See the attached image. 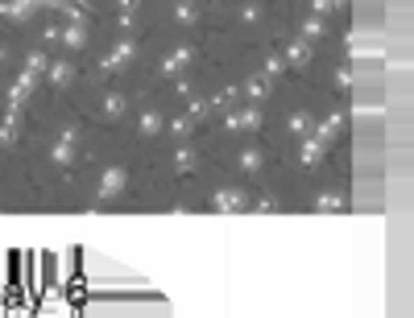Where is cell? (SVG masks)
<instances>
[{
	"mask_svg": "<svg viewBox=\"0 0 414 318\" xmlns=\"http://www.w3.org/2000/svg\"><path fill=\"white\" fill-rule=\"evenodd\" d=\"M62 4H88V0H46V8H62Z\"/></svg>",
	"mask_w": 414,
	"mask_h": 318,
	"instance_id": "cell-33",
	"label": "cell"
},
{
	"mask_svg": "<svg viewBox=\"0 0 414 318\" xmlns=\"http://www.w3.org/2000/svg\"><path fill=\"white\" fill-rule=\"evenodd\" d=\"M116 8H120V21L129 25V21H133V13L141 8V0H116Z\"/></svg>",
	"mask_w": 414,
	"mask_h": 318,
	"instance_id": "cell-26",
	"label": "cell"
},
{
	"mask_svg": "<svg viewBox=\"0 0 414 318\" xmlns=\"http://www.w3.org/2000/svg\"><path fill=\"white\" fill-rule=\"evenodd\" d=\"M133 54H137V45L129 42V38H125V42H116L108 54H104V62H99V75H116V71H125V66L133 62Z\"/></svg>",
	"mask_w": 414,
	"mask_h": 318,
	"instance_id": "cell-5",
	"label": "cell"
},
{
	"mask_svg": "<svg viewBox=\"0 0 414 318\" xmlns=\"http://www.w3.org/2000/svg\"><path fill=\"white\" fill-rule=\"evenodd\" d=\"M170 166H174V174H179V178H186V174L195 170V149H191L186 140H179V149H174V161H170Z\"/></svg>",
	"mask_w": 414,
	"mask_h": 318,
	"instance_id": "cell-14",
	"label": "cell"
},
{
	"mask_svg": "<svg viewBox=\"0 0 414 318\" xmlns=\"http://www.w3.org/2000/svg\"><path fill=\"white\" fill-rule=\"evenodd\" d=\"M34 87H38V75H29V71H21V75H17V83L8 87V112H17V116H21V108L29 103V95H34Z\"/></svg>",
	"mask_w": 414,
	"mask_h": 318,
	"instance_id": "cell-6",
	"label": "cell"
},
{
	"mask_svg": "<svg viewBox=\"0 0 414 318\" xmlns=\"http://www.w3.org/2000/svg\"><path fill=\"white\" fill-rule=\"evenodd\" d=\"M253 207H257V211H274V207H277V198H274V194H261V198H257Z\"/></svg>",
	"mask_w": 414,
	"mask_h": 318,
	"instance_id": "cell-32",
	"label": "cell"
},
{
	"mask_svg": "<svg viewBox=\"0 0 414 318\" xmlns=\"http://www.w3.org/2000/svg\"><path fill=\"white\" fill-rule=\"evenodd\" d=\"M42 4H46V0H0V17L13 21V25H21V21H29Z\"/></svg>",
	"mask_w": 414,
	"mask_h": 318,
	"instance_id": "cell-7",
	"label": "cell"
},
{
	"mask_svg": "<svg viewBox=\"0 0 414 318\" xmlns=\"http://www.w3.org/2000/svg\"><path fill=\"white\" fill-rule=\"evenodd\" d=\"M220 124H224V133H240V112H232V108H228Z\"/></svg>",
	"mask_w": 414,
	"mask_h": 318,
	"instance_id": "cell-29",
	"label": "cell"
},
{
	"mask_svg": "<svg viewBox=\"0 0 414 318\" xmlns=\"http://www.w3.org/2000/svg\"><path fill=\"white\" fill-rule=\"evenodd\" d=\"M75 157H79V129H62V133L54 136V145H50V161L58 166V170H71L75 166Z\"/></svg>",
	"mask_w": 414,
	"mask_h": 318,
	"instance_id": "cell-1",
	"label": "cell"
},
{
	"mask_svg": "<svg viewBox=\"0 0 414 318\" xmlns=\"http://www.w3.org/2000/svg\"><path fill=\"white\" fill-rule=\"evenodd\" d=\"M298 34H303V42H319L323 34H327V25H323V17H315V13H311V17L303 21V29H298Z\"/></svg>",
	"mask_w": 414,
	"mask_h": 318,
	"instance_id": "cell-22",
	"label": "cell"
},
{
	"mask_svg": "<svg viewBox=\"0 0 414 318\" xmlns=\"http://www.w3.org/2000/svg\"><path fill=\"white\" fill-rule=\"evenodd\" d=\"M240 21H244V25H257V21H261V4H257V0H244V4H240Z\"/></svg>",
	"mask_w": 414,
	"mask_h": 318,
	"instance_id": "cell-24",
	"label": "cell"
},
{
	"mask_svg": "<svg viewBox=\"0 0 414 318\" xmlns=\"http://www.w3.org/2000/svg\"><path fill=\"white\" fill-rule=\"evenodd\" d=\"M261 124H265L261 103H249V108L240 112V133H261Z\"/></svg>",
	"mask_w": 414,
	"mask_h": 318,
	"instance_id": "cell-18",
	"label": "cell"
},
{
	"mask_svg": "<svg viewBox=\"0 0 414 318\" xmlns=\"http://www.w3.org/2000/svg\"><path fill=\"white\" fill-rule=\"evenodd\" d=\"M125 186H129V166H108V170L99 174V186H95V203H112V198H120Z\"/></svg>",
	"mask_w": 414,
	"mask_h": 318,
	"instance_id": "cell-2",
	"label": "cell"
},
{
	"mask_svg": "<svg viewBox=\"0 0 414 318\" xmlns=\"http://www.w3.org/2000/svg\"><path fill=\"white\" fill-rule=\"evenodd\" d=\"M261 71H265V75H270V79H282V71H286V58H282V54H270V58H265V66H261Z\"/></svg>",
	"mask_w": 414,
	"mask_h": 318,
	"instance_id": "cell-25",
	"label": "cell"
},
{
	"mask_svg": "<svg viewBox=\"0 0 414 318\" xmlns=\"http://www.w3.org/2000/svg\"><path fill=\"white\" fill-rule=\"evenodd\" d=\"M236 99H240V87H224V91H216V95H212L207 103H212L216 112H228V108L236 103Z\"/></svg>",
	"mask_w": 414,
	"mask_h": 318,
	"instance_id": "cell-23",
	"label": "cell"
},
{
	"mask_svg": "<svg viewBox=\"0 0 414 318\" xmlns=\"http://www.w3.org/2000/svg\"><path fill=\"white\" fill-rule=\"evenodd\" d=\"M270 83H274V79H270L265 71H253V75L244 79V87H240V95H244L249 103H261V99L270 95Z\"/></svg>",
	"mask_w": 414,
	"mask_h": 318,
	"instance_id": "cell-10",
	"label": "cell"
},
{
	"mask_svg": "<svg viewBox=\"0 0 414 318\" xmlns=\"http://www.w3.org/2000/svg\"><path fill=\"white\" fill-rule=\"evenodd\" d=\"M75 62L71 58H50V66H46V83L50 87H71L75 83Z\"/></svg>",
	"mask_w": 414,
	"mask_h": 318,
	"instance_id": "cell-8",
	"label": "cell"
},
{
	"mask_svg": "<svg viewBox=\"0 0 414 318\" xmlns=\"http://www.w3.org/2000/svg\"><path fill=\"white\" fill-rule=\"evenodd\" d=\"M125 112H129V95H125V91H108L104 103H99V116H104V120H120Z\"/></svg>",
	"mask_w": 414,
	"mask_h": 318,
	"instance_id": "cell-12",
	"label": "cell"
},
{
	"mask_svg": "<svg viewBox=\"0 0 414 318\" xmlns=\"http://www.w3.org/2000/svg\"><path fill=\"white\" fill-rule=\"evenodd\" d=\"M191 62H195V45H174L162 62H158V79H179V75H186L191 71Z\"/></svg>",
	"mask_w": 414,
	"mask_h": 318,
	"instance_id": "cell-3",
	"label": "cell"
},
{
	"mask_svg": "<svg viewBox=\"0 0 414 318\" xmlns=\"http://www.w3.org/2000/svg\"><path fill=\"white\" fill-rule=\"evenodd\" d=\"M46 66H50V54H46V50H29V54H25V66H21V71H29V75L46 79Z\"/></svg>",
	"mask_w": 414,
	"mask_h": 318,
	"instance_id": "cell-19",
	"label": "cell"
},
{
	"mask_svg": "<svg viewBox=\"0 0 414 318\" xmlns=\"http://www.w3.org/2000/svg\"><path fill=\"white\" fill-rule=\"evenodd\" d=\"M17 124H21V116H17V112H4V124H0V149H13V145H17Z\"/></svg>",
	"mask_w": 414,
	"mask_h": 318,
	"instance_id": "cell-20",
	"label": "cell"
},
{
	"mask_svg": "<svg viewBox=\"0 0 414 318\" xmlns=\"http://www.w3.org/2000/svg\"><path fill=\"white\" fill-rule=\"evenodd\" d=\"M282 58H286V66H307V58H311V42H290L286 50H282Z\"/></svg>",
	"mask_w": 414,
	"mask_h": 318,
	"instance_id": "cell-15",
	"label": "cell"
},
{
	"mask_svg": "<svg viewBox=\"0 0 414 318\" xmlns=\"http://www.w3.org/2000/svg\"><path fill=\"white\" fill-rule=\"evenodd\" d=\"M195 17H199V4L195 0H174V25H195Z\"/></svg>",
	"mask_w": 414,
	"mask_h": 318,
	"instance_id": "cell-21",
	"label": "cell"
},
{
	"mask_svg": "<svg viewBox=\"0 0 414 318\" xmlns=\"http://www.w3.org/2000/svg\"><path fill=\"white\" fill-rule=\"evenodd\" d=\"M88 42H92V29H88V25H62V38H58L62 50L79 54V50H88Z\"/></svg>",
	"mask_w": 414,
	"mask_h": 318,
	"instance_id": "cell-9",
	"label": "cell"
},
{
	"mask_svg": "<svg viewBox=\"0 0 414 318\" xmlns=\"http://www.w3.org/2000/svg\"><path fill=\"white\" fill-rule=\"evenodd\" d=\"M315 207H327V211H336V207H344V198H340V194H315Z\"/></svg>",
	"mask_w": 414,
	"mask_h": 318,
	"instance_id": "cell-27",
	"label": "cell"
},
{
	"mask_svg": "<svg viewBox=\"0 0 414 318\" xmlns=\"http://www.w3.org/2000/svg\"><path fill=\"white\" fill-rule=\"evenodd\" d=\"M261 166H265V153H261L257 145H244V149L236 153V170H240V174H261Z\"/></svg>",
	"mask_w": 414,
	"mask_h": 318,
	"instance_id": "cell-13",
	"label": "cell"
},
{
	"mask_svg": "<svg viewBox=\"0 0 414 318\" xmlns=\"http://www.w3.org/2000/svg\"><path fill=\"white\" fill-rule=\"evenodd\" d=\"M286 133L307 140V136H311V116H307V112H290V116H286Z\"/></svg>",
	"mask_w": 414,
	"mask_h": 318,
	"instance_id": "cell-16",
	"label": "cell"
},
{
	"mask_svg": "<svg viewBox=\"0 0 414 318\" xmlns=\"http://www.w3.org/2000/svg\"><path fill=\"white\" fill-rule=\"evenodd\" d=\"M166 129V116L158 112V108H145L137 116V136H145V140H153V136Z\"/></svg>",
	"mask_w": 414,
	"mask_h": 318,
	"instance_id": "cell-11",
	"label": "cell"
},
{
	"mask_svg": "<svg viewBox=\"0 0 414 318\" xmlns=\"http://www.w3.org/2000/svg\"><path fill=\"white\" fill-rule=\"evenodd\" d=\"M58 38H62V25H46V29H42V42L46 45H54Z\"/></svg>",
	"mask_w": 414,
	"mask_h": 318,
	"instance_id": "cell-31",
	"label": "cell"
},
{
	"mask_svg": "<svg viewBox=\"0 0 414 318\" xmlns=\"http://www.w3.org/2000/svg\"><path fill=\"white\" fill-rule=\"evenodd\" d=\"M195 124H199V120H195L191 112H183V116H174V120H170L166 129H170V136H174V140H191V133H195Z\"/></svg>",
	"mask_w": 414,
	"mask_h": 318,
	"instance_id": "cell-17",
	"label": "cell"
},
{
	"mask_svg": "<svg viewBox=\"0 0 414 318\" xmlns=\"http://www.w3.org/2000/svg\"><path fill=\"white\" fill-rule=\"evenodd\" d=\"M249 207H253V198L240 186H220L212 194V211H249Z\"/></svg>",
	"mask_w": 414,
	"mask_h": 318,
	"instance_id": "cell-4",
	"label": "cell"
},
{
	"mask_svg": "<svg viewBox=\"0 0 414 318\" xmlns=\"http://www.w3.org/2000/svg\"><path fill=\"white\" fill-rule=\"evenodd\" d=\"M174 95H179V99H191V95H195L191 79H183V75H179V79H174Z\"/></svg>",
	"mask_w": 414,
	"mask_h": 318,
	"instance_id": "cell-30",
	"label": "cell"
},
{
	"mask_svg": "<svg viewBox=\"0 0 414 318\" xmlns=\"http://www.w3.org/2000/svg\"><path fill=\"white\" fill-rule=\"evenodd\" d=\"M311 8H315V17H323L331 8H344V0H311Z\"/></svg>",
	"mask_w": 414,
	"mask_h": 318,
	"instance_id": "cell-28",
	"label": "cell"
}]
</instances>
